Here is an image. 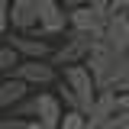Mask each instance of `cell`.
<instances>
[{
	"instance_id": "e0dca14e",
	"label": "cell",
	"mask_w": 129,
	"mask_h": 129,
	"mask_svg": "<svg viewBox=\"0 0 129 129\" xmlns=\"http://www.w3.org/2000/svg\"><path fill=\"white\" fill-rule=\"evenodd\" d=\"M110 13H129V0H113V3H110Z\"/></svg>"
},
{
	"instance_id": "277c9868",
	"label": "cell",
	"mask_w": 129,
	"mask_h": 129,
	"mask_svg": "<svg viewBox=\"0 0 129 129\" xmlns=\"http://www.w3.org/2000/svg\"><path fill=\"white\" fill-rule=\"evenodd\" d=\"M100 42L107 52H113L116 58L129 52V16L126 13H110L107 16V26L100 32Z\"/></svg>"
},
{
	"instance_id": "7402d4cb",
	"label": "cell",
	"mask_w": 129,
	"mask_h": 129,
	"mask_svg": "<svg viewBox=\"0 0 129 129\" xmlns=\"http://www.w3.org/2000/svg\"><path fill=\"white\" fill-rule=\"evenodd\" d=\"M126 16H129V13H126Z\"/></svg>"
},
{
	"instance_id": "5b68a950",
	"label": "cell",
	"mask_w": 129,
	"mask_h": 129,
	"mask_svg": "<svg viewBox=\"0 0 129 129\" xmlns=\"http://www.w3.org/2000/svg\"><path fill=\"white\" fill-rule=\"evenodd\" d=\"M68 26V10H64L61 0H39V19H36V29L42 36H58Z\"/></svg>"
},
{
	"instance_id": "9a60e30c",
	"label": "cell",
	"mask_w": 129,
	"mask_h": 129,
	"mask_svg": "<svg viewBox=\"0 0 129 129\" xmlns=\"http://www.w3.org/2000/svg\"><path fill=\"white\" fill-rule=\"evenodd\" d=\"M13 29L10 26V0H0V39Z\"/></svg>"
},
{
	"instance_id": "ac0fdd59",
	"label": "cell",
	"mask_w": 129,
	"mask_h": 129,
	"mask_svg": "<svg viewBox=\"0 0 129 129\" xmlns=\"http://www.w3.org/2000/svg\"><path fill=\"white\" fill-rule=\"evenodd\" d=\"M19 129H42V123H39V119H26Z\"/></svg>"
},
{
	"instance_id": "30bf717a",
	"label": "cell",
	"mask_w": 129,
	"mask_h": 129,
	"mask_svg": "<svg viewBox=\"0 0 129 129\" xmlns=\"http://www.w3.org/2000/svg\"><path fill=\"white\" fill-rule=\"evenodd\" d=\"M39 19V0H10V26L16 32H32Z\"/></svg>"
},
{
	"instance_id": "ba28073f",
	"label": "cell",
	"mask_w": 129,
	"mask_h": 129,
	"mask_svg": "<svg viewBox=\"0 0 129 129\" xmlns=\"http://www.w3.org/2000/svg\"><path fill=\"white\" fill-rule=\"evenodd\" d=\"M94 36H87V32H74V39L61 45L55 55H52V61L55 64H74V61H87V55H90V48H94Z\"/></svg>"
},
{
	"instance_id": "8fae6325",
	"label": "cell",
	"mask_w": 129,
	"mask_h": 129,
	"mask_svg": "<svg viewBox=\"0 0 129 129\" xmlns=\"http://www.w3.org/2000/svg\"><path fill=\"white\" fill-rule=\"evenodd\" d=\"M23 97H29V84H26V81L16 78V74L3 78L0 81V116H3V113H13V107Z\"/></svg>"
},
{
	"instance_id": "2e32d148",
	"label": "cell",
	"mask_w": 129,
	"mask_h": 129,
	"mask_svg": "<svg viewBox=\"0 0 129 129\" xmlns=\"http://www.w3.org/2000/svg\"><path fill=\"white\" fill-rule=\"evenodd\" d=\"M23 123H26V119H23V116H16V113H13V116H7V119H0V129H19Z\"/></svg>"
},
{
	"instance_id": "3957f363",
	"label": "cell",
	"mask_w": 129,
	"mask_h": 129,
	"mask_svg": "<svg viewBox=\"0 0 129 129\" xmlns=\"http://www.w3.org/2000/svg\"><path fill=\"white\" fill-rule=\"evenodd\" d=\"M10 74L23 78L29 87H48L58 81V71H55V61L52 58H23Z\"/></svg>"
},
{
	"instance_id": "d6986e66",
	"label": "cell",
	"mask_w": 129,
	"mask_h": 129,
	"mask_svg": "<svg viewBox=\"0 0 129 129\" xmlns=\"http://www.w3.org/2000/svg\"><path fill=\"white\" fill-rule=\"evenodd\" d=\"M110 3H113V0H94V7H100V10H107V13H110Z\"/></svg>"
},
{
	"instance_id": "52a82bcc",
	"label": "cell",
	"mask_w": 129,
	"mask_h": 129,
	"mask_svg": "<svg viewBox=\"0 0 129 129\" xmlns=\"http://www.w3.org/2000/svg\"><path fill=\"white\" fill-rule=\"evenodd\" d=\"M10 45L23 55V58H52L55 55V48L48 45V36H29V32H7L3 36Z\"/></svg>"
},
{
	"instance_id": "4fadbf2b",
	"label": "cell",
	"mask_w": 129,
	"mask_h": 129,
	"mask_svg": "<svg viewBox=\"0 0 129 129\" xmlns=\"http://www.w3.org/2000/svg\"><path fill=\"white\" fill-rule=\"evenodd\" d=\"M19 61H23V55H19L10 42H0V71H13Z\"/></svg>"
},
{
	"instance_id": "5bb4252c",
	"label": "cell",
	"mask_w": 129,
	"mask_h": 129,
	"mask_svg": "<svg viewBox=\"0 0 129 129\" xmlns=\"http://www.w3.org/2000/svg\"><path fill=\"white\" fill-rule=\"evenodd\" d=\"M103 129H129V107H116V113L110 116V123Z\"/></svg>"
},
{
	"instance_id": "44dd1931",
	"label": "cell",
	"mask_w": 129,
	"mask_h": 129,
	"mask_svg": "<svg viewBox=\"0 0 129 129\" xmlns=\"http://www.w3.org/2000/svg\"><path fill=\"white\" fill-rule=\"evenodd\" d=\"M116 90H126V94H129V81H123V84H119Z\"/></svg>"
},
{
	"instance_id": "ffe728a7",
	"label": "cell",
	"mask_w": 129,
	"mask_h": 129,
	"mask_svg": "<svg viewBox=\"0 0 129 129\" xmlns=\"http://www.w3.org/2000/svg\"><path fill=\"white\" fill-rule=\"evenodd\" d=\"M68 7H81V3H94V0H64Z\"/></svg>"
},
{
	"instance_id": "6da1fadb",
	"label": "cell",
	"mask_w": 129,
	"mask_h": 129,
	"mask_svg": "<svg viewBox=\"0 0 129 129\" xmlns=\"http://www.w3.org/2000/svg\"><path fill=\"white\" fill-rule=\"evenodd\" d=\"M61 81L74 90V97H78V107L84 113H87V107L94 103V97H97V78H94V71L87 68V61H74V64H64V74Z\"/></svg>"
},
{
	"instance_id": "7a4b0ae2",
	"label": "cell",
	"mask_w": 129,
	"mask_h": 129,
	"mask_svg": "<svg viewBox=\"0 0 129 129\" xmlns=\"http://www.w3.org/2000/svg\"><path fill=\"white\" fill-rule=\"evenodd\" d=\"M107 10H100V7H94V3H81V7H71L68 10V26L74 32H87V36H94V39H100V32H103V26H107Z\"/></svg>"
},
{
	"instance_id": "7c38bea8",
	"label": "cell",
	"mask_w": 129,
	"mask_h": 129,
	"mask_svg": "<svg viewBox=\"0 0 129 129\" xmlns=\"http://www.w3.org/2000/svg\"><path fill=\"white\" fill-rule=\"evenodd\" d=\"M55 129H87V113L84 110H64L61 123Z\"/></svg>"
},
{
	"instance_id": "8992f818",
	"label": "cell",
	"mask_w": 129,
	"mask_h": 129,
	"mask_svg": "<svg viewBox=\"0 0 129 129\" xmlns=\"http://www.w3.org/2000/svg\"><path fill=\"white\" fill-rule=\"evenodd\" d=\"M116 97H119L116 87H100L97 90L94 103L87 107V129H103L110 123V116L116 113Z\"/></svg>"
},
{
	"instance_id": "9c48e42d",
	"label": "cell",
	"mask_w": 129,
	"mask_h": 129,
	"mask_svg": "<svg viewBox=\"0 0 129 129\" xmlns=\"http://www.w3.org/2000/svg\"><path fill=\"white\" fill-rule=\"evenodd\" d=\"M32 97H36V116L32 119H39L42 129H55L61 123V116H64L61 97L58 94H32Z\"/></svg>"
}]
</instances>
